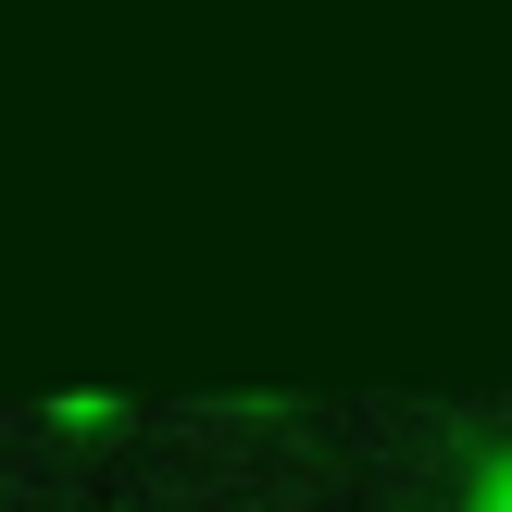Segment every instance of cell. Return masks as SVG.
I'll return each mask as SVG.
<instances>
[{
    "label": "cell",
    "mask_w": 512,
    "mask_h": 512,
    "mask_svg": "<svg viewBox=\"0 0 512 512\" xmlns=\"http://www.w3.org/2000/svg\"><path fill=\"white\" fill-rule=\"evenodd\" d=\"M475 512H512V488H500V500H475Z\"/></svg>",
    "instance_id": "1"
}]
</instances>
